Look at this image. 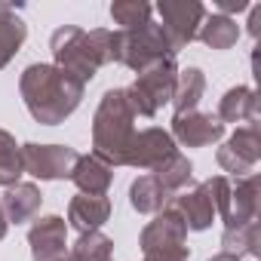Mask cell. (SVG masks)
<instances>
[{"label":"cell","mask_w":261,"mask_h":261,"mask_svg":"<svg viewBox=\"0 0 261 261\" xmlns=\"http://www.w3.org/2000/svg\"><path fill=\"white\" fill-rule=\"evenodd\" d=\"M129 203H133L136 212L142 215H157L160 209L169 206V194L163 191V185L148 172V175H139L129 188Z\"/></svg>","instance_id":"obj_21"},{"label":"cell","mask_w":261,"mask_h":261,"mask_svg":"<svg viewBox=\"0 0 261 261\" xmlns=\"http://www.w3.org/2000/svg\"><path fill=\"white\" fill-rule=\"evenodd\" d=\"M175 56L169 46V37L157 22H148L142 28H129V31H114V62L133 68L136 74L148 68L157 59Z\"/></svg>","instance_id":"obj_5"},{"label":"cell","mask_w":261,"mask_h":261,"mask_svg":"<svg viewBox=\"0 0 261 261\" xmlns=\"http://www.w3.org/2000/svg\"><path fill=\"white\" fill-rule=\"evenodd\" d=\"M25 37H28V25L19 16V7L0 0V68H7L16 59Z\"/></svg>","instance_id":"obj_18"},{"label":"cell","mask_w":261,"mask_h":261,"mask_svg":"<svg viewBox=\"0 0 261 261\" xmlns=\"http://www.w3.org/2000/svg\"><path fill=\"white\" fill-rule=\"evenodd\" d=\"M185 240H188V227H185L181 215H178L172 206H166V209H160L157 218L142 230L139 246H142V252H154V249L185 246Z\"/></svg>","instance_id":"obj_12"},{"label":"cell","mask_w":261,"mask_h":261,"mask_svg":"<svg viewBox=\"0 0 261 261\" xmlns=\"http://www.w3.org/2000/svg\"><path fill=\"white\" fill-rule=\"evenodd\" d=\"M221 246L227 255L233 258H258L261 255V240H258V221L240 224V227H224L221 233Z\"/></svg>","instance_id":"obj_23"},{"label":"cell","mask_w":261,"mask_h":261,"mask_svg":"<svg viewBox=\"0 0 261 261\" xmlns=\"http://www.w3.org/2000/svg\"><path fill=\"white\" fill-rule=\"evenodd\" d=\"M169 136H172V142H181L185 148H206V145H215L224 136V123L215 114L191 111V114L172 117V133Z\"/></svg>","instance_id":"obj_11"},{"label":"cell","mask_w":261,"mask_h":261,"mask_svg":"<svg viewBox=\"0 0 261 261\" xmlns=\"http://www.w3.org/2000/svg\"><path fill=\"white\" fill-rule=\"evenodd\" d=\"M175 77H178L175 56L151 62L148 68H142V71H139V77H136V83H133V86H126V89H123L126 105L133 108V114H136V117H157V111H160L163 105H169V101H172Z\"/></svg>","instance_id":"obj_4"},{"label":"cell","mask_w":261,"mask_h":261,"mask_svg":"<svg viewBox=\"0 0 261 261\" xmlns=\"http://www.w3.org/2000/svg\"><path fill=\"white\" fill-rule=\"evenodd\" d=\"M215 160H218V166H221L224 172H230L233 178L255 175V166H258V160H261V129H258V123L237 126V133L218 148Z\"/></svg>","instance_id":"obj_7"},{"label":"cell","mask_w":261,"mask_h":261,"mask_svg":"<svg viewBox=\"0 0 261 261\" xmlns=\"http://www.w3.org/2000/svg\"><path fill=\"white\" fill-rule=\"evenodd\" d=\"M203 92H206V77H203L200 68H185V71H178V77H175V89H172V108H175V117H178V114H191V111H197Z\"/></svg>","instance_id":"obj_20"},{"label":"cell","mask_w":261,"mask_h":261,"mask_svg":"<svg viewBox=\"0 0 261 261\" xmlns=\"http://www.w3.org/2000/svg\"><path fill=\"white\" fill-rule=\"evenodd\" d=\"M40 203H43V194L31 181H19V185L7 188L4 197H0V209H4L7 221H13V224H22V221L34 218L40 212Z\"/></svg>","instance_id":"obj_17"},{"label":"cell","mask_w":261,"mask_h":261,"mask_svg":"<svg viewBox=\"0 0 261 261\" xmlns=\"http://www.w3.org/2000/svg\"><path fill=\"white\" fill-rule=\"evenodd\" d=\"M157 13L163 19V34L169 37L172 53H181L191 40H197V31L206 19V7L200 0H160Z\"/></svg>","instance_id":"obj_6"},{"label":"cell","mask_w":261,"mask_h":261,"mask_svg":"<svg viewBox=\"0 0 261 261\" xmlns=\"http://www.w3.org/2000/svg\"><path fill=\"white\" fill-rule=\"evenodd\" d=\"M197 37H200L209 49H230V46H237V40H240V25H237V19H227V16H218V13H215V16H206V19H203Z\"/></svg>","instance_id":"obj_22"},{"label":"cell","mask_w":261,"mask_h":261,"mask_svg":"<svg viewBox=\"0 0 261 261\" xmlns=\"http://www.w3.org/2000/svg\"><path fill=\"white\" fill-rule=\"evenodd\" d=\"M169 206L181 215V221H185L188 230H206L215 221V215H218L215 203H212V197L206 194L203 185H197L191 191H181L175 200H169Z\"/></svg>","instance_id":"obj_14"},{"label":"cell","mask_w":261,"mask_h":261,"mask_svg":"<svg viewBox=\"0 0 261 261\" xmlns=\"http://www.w3.org/2000/svg\"><path fill=\"white\" fill-rule=\"evenodd\" d=\"M22 175H25L22 145H16V139L7 133V129H0V185L13 188V185H19Z\"/></svg>","instance_id":"obj_25"},{"label":"cell","mask_w":261,"mask_h":261,"mask_svg":"<svg viewBox=\"0 0 261 261\" xmlns=\"http://www.w3.org/2000/svg\"><path fill=\"white\" fill-rule=\"evenodd\" d=\"M136 114L126 105L123 89H108L92 117V154L108 166H123L129 142L136 136Z\"/></svg>","instance_id":"obj_3"},{"label":"cell","mask_w":261,"mask_h":261,"mask_svg":"<svg viewBox=\"0 0 261 261\" xmlns=\"http://www.w3.org/2000/svg\"><path fill=\"white\" fill-rule=\"evenodd\" d=\"M160 185H163V191L172 197V194H181L185 188H188V181L194 178V166H191V160L181 154V151H175L166 163H160L154 172H151Z\"/></svg>","instance_id":"obj_24"},{"label":"cell","mask_w":261,"mask_h":261,"mask_svg":"<svg viewBox=\"0 0 261 261\" xmlns=\"http://www.w3.org/2000/svg\"><path fill=\"white\" fill-rule=\"evenodd\" d=\"M188 258H191V249L188 246H169V249L145 252V261H188Z\"/></svg>","instance_id":"obj_28"},{"label":"cell","mask_w":261,"mask_h":261,"mask_svg":"<svg viewBox=\"0 0 261 261\" xmlns=\"http://www.w3.org/2000/svg\"><path fill=\"white\" fill-rule=\"evenodd\" d=\"M221 123H258V95L252 86H233L224 92V98L218 101V114Z\"/></svg>","instance_id":"obj_19"},{"label":"cell","mask_w":261,"mask_h":261,"mask_svg":"<svg viewBox=\"0 0 261 261\" xmlns=\"http://www.w3.org/2000/svg\"><path fill=\"white\" fill-rule=\"evenodd\" d=\"M77 151L68 145H22V166L28 175L40 178V181H59V178H71V169L77 163Z\"/></svg>","instance_id":"obj_8"},{"label":"cell","mask_w":261,"mask_h":261,"mask_svg":"<svg viewBox=\"0 0 261 261\" xmlns=\"http://www.w3.org/2000/svg\"><path fill=\"white\" fill-rule=\"evenodd\" d=\"M221 218H224V227L258 221V178L255 175L230 181V197H227V209Z\"/></svg>","instance_id":"obj_13"},{"label":"cell","mask_w":261,"mask_h":261,"mask_svg":"<svg viewBox=\"0 0 261 261\" xmlns=\"http://www.w3.org/2000/svg\"><path fill=\"white\" fill-rule=\"evenodd\" d=\"M71 261H114V243L101 230L80 233V240L71 246Z\"/></svg>","instance_id":"obj_26"},{"label":"cell","mask_w":261,"mask_h":261,"mask_svg":"<svg viewBox=\"0 0 261 261\" xmlns=\"http://www.w3.org/2000/svg\"><path fill=\"white\" fill-rule=\"evenodd\" d=\"M83 89L86 86L80 80H74L62 68L43 65V62L28 65L19 80V92L25 98L28 114L43 126L65 123V117H71L77 111V105L83 101Z\"/></svg>","instance_id":"obj_1"},{"label":"cell","mask_w":261,"mask_h":261,"mask_svg":"<svg viewBox=\"0 0 261 261\" xmlns=\"http://www.w3.org/2000/svg\"><path fill=\"white\" fill-rule=\"evenodd\" d=\"M258 25H261V7H249V34L258 37Z\"/></svg>","instance_id":"obj_30"},{"label":"cell","mask_w":261,"mask_h":261,"mask_svg":"<svg viewBox=\"0 0 261 261\" xmlns=\"http://www.w3.org/2000/svg\"><path fill=\"white\" fill-rule=\"evenodd\" d=\"M218 16H227L233 19V13H246L249 10V0H218Z\"/></svg>","instance_id":"obj_29"},{"label":"cell","mask_w":261,"mask_h":261,"mask_svg":"<svg viewBox=\"0 0 261 261\" xmlns=\"http://www.w3.org/2000/svg\"><path fill=\"white\" fill-rule=\"evenodd\" d=\"M71 181L80 188V194H92V197H105L111 181H114V166H108L101 157L86 154L77 157L74 169H71Z\"/></svg>","instance_id":"obj_15"},{"label":"cell","mask_w":261,"mask_h":261,"mask_svg":"<svg viewBox=\"0 0 261 261\" xmlns=\"http://www.w3.org/2000/svg\"><path fill=\"white\" fill-rule=\"evenodd\" d=\"M151 4L145 0H117L111 4V19L120 25V31H129V28H142L151 22Z\"/></svg>","instance_id":"obj_27"},{"label":"cell","mask_w":261,"mask_h":261,"mask_svg":"<svg viewBox=\"0 0 261 261\" xmlns=\"http://www.w3.org/2000/svg\"><path fill=\"white\" fill-rule=\"evenodd\" d=\"M111 218V200L108 197H92V194H77L68 206V221L77 233H92Z\"/></svg>","instance_id":"obj_16"},{"label":"cell","mask_w":261,"mask_h":261,"mask_svg":"<svg viewBox=\"0 0 261 261\" xmlns=\"http://www.w3.org/2000/svg\"><path fill=\"white\" fill-rule=\"evenodd\" d=\"M175 151H178V148H175V142H172V136L166 133V129L148 126V129H142V133L133 136L123 166H136V169H151V172H154V169H157L160 163H166Z\"/></svg>","instance_id":"obj_9"},{"label":"cell","mask_w":261,"mask_h":261,"mask_svg":"<svg viewBox=\"0 0 261 261\" xmlns=\"http://www.w3.org/2000/svg\"><path fill=\"white\" fill-rule=\"evenodd\" d=\"M28 246L34 261H62L68 258V224L62 215H43L28 230Z\"/></svg>","instance_id":"obj_10"},{"label":"cell","mask_w":261,"mask_h":261,"mask_svg":"<svg viewBox=\"0 0 261 261\" xmlns=\"http://www.w3.org/2000/svg\"><path fill=\"white\" fill-rule=\"evenodd\" d=\"M49 49H53L56 68H62L65 74H71L86 86L101 65L114 62V31L108 28L83 31L77 25H62L53 31Z\"/></svg>","instance_id":"obj_2"},{"label":"cell","mask_w":261,"mask_h":261,"mask_svg":"<svg viewBox=\"0 0 261 261\" xmlns=\"http://www.w3.org/2000/svg\"><path fill=\"white\" fill-rule=\"evenodd\" d=\"M62 261H71V258H62Z\"/></svg>","instance_id":"obj_33"},{"label":"cell","mask_w":261,"mask_h":261,"mask_svg":"<svg viewBox=\"0 0 261 261\" xmlns=\"http://www.w3.org/2000/svg\"><path fill=\"white\" fill-rule=\"evenodd\" d=\"M209 261H240V258H233V255H227V252H218V255L209 258Z\"/></svg>","instance_id":"obj_32"},{"label":"cell","mask_w":261,"mask_h":261,"mask_svg":"<svg viewBox=\"0 0 261 261\" xmlns=\"http://www.w3.org/2000/svg\"><path fill=\"white\" fill-rule=\"evenodd\" d=\"M7 227H10V221H7V215H4V209H0V240L7 237Z\"/></svg>","instance_id":"obj_31"}]
</instances>
